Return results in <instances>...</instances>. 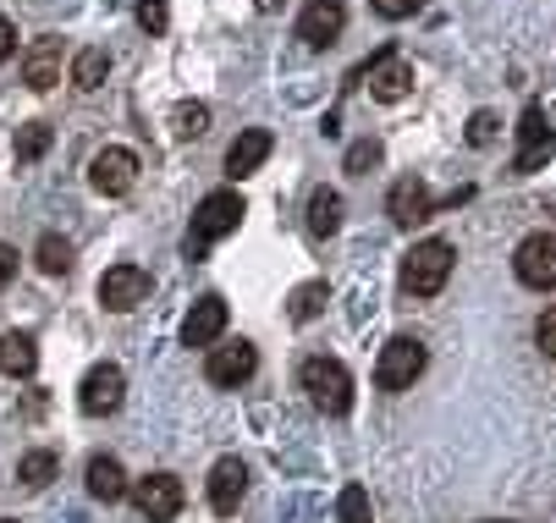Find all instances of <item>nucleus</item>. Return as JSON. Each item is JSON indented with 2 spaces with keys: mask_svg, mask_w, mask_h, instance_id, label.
I'll return each mask as SVG.
<instances>
[{
  "mask_svg": "<svg viewBox=\"0 0 556 523\" xmlns=\"http://www.w3.org/2000/svg\"><path fill=\"white\" fill-rule=\"evenodd\" d=\"M243 215H249V204H243V193H237V188L204 193L199 209H193V227H188V259H204L210 243L231 238L237 227H243Z\"/></svg>",
  "mask_w": 556,
  "mask_h": 523,
  "instance_id": "f257e3e1",
  "label": "nucleus"
},
{
  "mask_svg": "<svg viewBox=\"0 0 556 523\" xmlns=\"http://www.w3.org/2000/svg\"><path fill=\"white\" fill-rule=\"evenodd\" d=\"M298 386L308 392V403H314V408L331 413V419H342V413L353 408V375H348V363H342V358H326V353L303 358Z\"/></svg>",
  "mask_w": 556,
  "mask_h": 523,
  "instance_id": "f03ea898",
  "label": "nucleus"
},
{
  "mask_svg": "<svg viewBox=\"0 0 556 523\" xmlns=\"http://www.w3.org/2000/svg\"><path fill=\"white\" fill-rule=\"evenodd\" d=\"M452 243L446 238H430V243H414L408 254H403V292H414V297H435L446 281H452Z\"/></svg>",
  "mask_w": 556,
  "mask_h": 523,
  "instance_id": "7ed1b4c3",
  "label": "nucleus"
},
{
  "mask_svg": "<svg viewBox=\"0 0 556 523\" xmlns=\"http://www.w3.org/2000/svg\"><path fill=\"white\" fill-rule=\"evenodd\" d=\"M425 363H430V353H425L419 336H391L375 358V386L380 392H408L425 375Z\"/></svg>",
  "mask_w": 556,
  "mask_h": 523,
  "instance_id": "20e7f679",
  "label": "nucleus"
},
{
  "mask_svg": "<svg viewBox=\"0 0 556 523\" xmlns=\"http://www.w3.org/2000/svg\"><path fill=\"white\" fill-rule=\"evenodd\" d=\"M513 276L534 292H551L556 286V232H529L513 248Z\"/></svg>",
  "mask_w": 556,
  "mask_h": 523,
  "instance_id": "39448f33",
  "label": "nucleus"
},
{
  "mask_svg": "<svg viewBox=\"0 0 556 523\" xmlns=\"http://www.w3.org/2000/svg\"><path fill=\"white\" fill-rule=\"evenodd\" d=\"M122 397H127V375H122V363H94L89 375H84V386H77V408H84L89 419L116 413V408H122Z\"/></svg>",
  "mask_w": 556,
  "mask_h": 523,
  "instance_id": "423d86ee",
  "label": "nucleus"
},
{
  "mask_svg": "<svg viewBox=\"0 0 556 523\" xmlns=\"http://www.w3.org/2000/svg\"><path fill=\"white\" fill-rule=\"evenodd\" d=\"M182 501H188V490L177 474H149L132 485V507L143 512V523H172L182 512Z\"/></svg>",
  "mask_w": 556,
  "mask_h": 523,
  "instance_id": "0eeeda50",
  "label": "nucleus"
},
{
  "mask_svg": "<svg viewBox=\"0 0 556 523\" xmlns=\"http://www.w3.org/2000/svg\"><path fill=\"white\" fill-rule=\"evenodd\" d=\"M358 78L369 84V94L375 100H386V105H396V100H408V89H414V66L396 55L391 44L369 61V66H358Z\"/></svg>",
  "mask_w": 556,
  "mask_h": 523,
  "instance_id": "6e6552de",
  "label": "nucleus"
},
{
  "mask_svg": "<svg viewBox=\"0 0 556 523\" xmlns=\"http://www.w3.org/2000/svg\"><path fill=\"white\" fill-rule=\"evenodd\" d=\"M551 149H556V132H551L545 111H540V105H523V122H518V155H513V171H518V177L540 171V166L551 161Z\"/></svg>",
  "mask_w": 556,
  "mask_h": 523,
  "instance_id": "1a4fd4ad",
  "label": "nucleus"
},
{
  "mask_svg": "<svg viewBox=\"0 0 556 523\" xmlns=\"http://www.w3.org/2000/svg\"><path fill=\"white\" fill-rule=\"evenodd\" d=\"M254 369H260V347H254V342H231V347H210V358H204V381L231 392V386L254 381Z\"/></svg>",
  "mask_w": 556,
  "mask_h": 523,
  "instance_id": "9d476101",
  "label": "nucleus"
},
{
  "mask_svg": "<svg viewBox=\"0 0 556 523\" xmlns=\"http://www.w3.org/2000/svg\"><path fill=\"white\" fill-rule=\"evenodd\" d=\"M89 182H94V193H105V199L132 193V182H138V155H132V149H122V143L100 149V155L89 161Z\"/></svg>",
  "mask_w": 556,
  "mask_h": 523,
  "instance_id": "9b49d317",
  "label": "nucleus"
},
{
  "mask_svg": "<svg viewBox=\"0 0 556 523\" xmlns=\"http://www.w3.org/2000/svg\"><path fill=\"white\" fill-rule=\"evenodd\" d=\"M342 28H348V7H342V0H308V7L298 12V39L308 50H331L342 39Z\"/></svg>",
  "mask_w": 556,
  "mask_h": 523,
  "instance_id": "f8f14e48",
  "label": "nucleus"
},
{
  "mask_svg": "<svg viewBox=\"0 0 556 523\" xmlns=\"http://www.w3.org/2000/svg\"><path fill=\"white\" fill-rule=\"evenodd\" d=\"M441 204H435V193L425 188V177H396L391 188H386V215L396 220V227H419V220H430Z\"/></svg>",
  "mask_w": 556,
  "mask_h": 523,
  "instance_id": "ddd939ff",
  "label": "nucleus"
},
{
  "mask_svg": "<svg viewBox=\"0 0 556 523\" xmlns=\"http://www.w3.org/2000/svg\"><path fill=\"white\" fill-rule=\"evenodd\" d=\"M143 297H149V270H143V265H111V270L100 276V304H105L111 315H132Z\"/></svg>",
  "mask_w": 556,
  "mask_h": 523,
  "instance_id": "4468645a",
  "label": "nucleus"
},
{
  "mask_svg": "<svg viewBox=\"0 0 556 523\" xmlns=\"http://www.w3.org/2000/svg\"><path fill=\"white\" fill-rule=\"evenodd\" d=\"M270 149H276V138H270L265 127H243V132L231 138V149H226V177H231V182L254 177V171L270 161Z\"/></svg>",
  "mask_w": 556,
  "mask_h": 523,
  "instance_id": "2eb2a0df",
  "label": "nucleus"
},
{
  "mask_svg": "<svg viewBox=\"0 0 556 523\" xmlns=\"http://www.w3.org/2000/svg\"><path fill=\"white\" fill-rule=\"evenodd\" d=\"M243 496H249V463L243 458H220L210 469V507L220 518H231L237 507H243Z\"/></svg>",
  "mask_w": 556,
  "mask_h": 523,
  "instance_id": "dca6fc26",
  "label": "nucleus"
},
{
  "mask_svg": "<svg viewBox=\"0 0 556 523\" xmlns=\"http://www.w3.org/2000/svg\"><path fill=\"white\" fill-rule=\"evenodd\" d=\"M220 331H226V297L204 292L199 304L188 309V320H182V347H215Z\"/></svg>",
  "mask_w": 556,
  "mask_h": 523,
  "instance_id": "f3484780",
  "label": "nucleus"
},
{
  "mask_svg": "<svg viewBox=\"0 0 556 523\" xmlns=\"http://www.w3.org/2000/svg\"><path fill=\"white\" fill-rule=\"evenodd\" d=\"M23 84H28L34 94H45V89L61 84V39H34V44H28V55H23Z\"/></svg>",
  "mask_w": 556,
  "mask_h": 523,
  "instance_id": "a211bd4d",
  "label": "nucleus"
},
{
  "mask_svg": "<svg viewBox=\"0 0 556 523\" xmlns=\"http://www.w3.org/2000/svg\"><path fill=\"white\" fill-rule=\"evenodd\" d=\"M84 480H89V496H94V501H105V507H111V501H122V496H132L127 469H122L116 458H105V452H100V458H89Z\"/></svg>",
  "mask_w": 556,
  "mask_h": 523,
  "instance_id": "6ab92c4d",
  "label": "nucleus"
},
{
  "mask_svg": "<svg viewBox=\"0 0 556 523\" xmlns=\"http://www.w3.org/2000/svg\"><path fill=\"white\" fill-rule=\"evenodd\" d=\"M0 369L17 375V381H28L34 369H39V347H34L28 331H7V336H0Z\"/></svg>",
  "mask_w": 556,
  "mask_h": 523,
  "instance_id": "aec40b11",
  "label": "nucleus"
},
{
  "mask_svg": "<svg viewBox=\"0 0 556 523\" xmlns=\"http://www.w3.org/2000/svg\"><path fill=\"white\" fill-rule=\"evenodd\" d=\"M337 227H342V193L337 188H314V199H308V232L314 238H337Z\"/></svg>",
  "mask_w": 556,
  "mask_h": 523,
  "instance_id": "412c9836",
  "label": "nucleus"
},
{
  "mask_svg": "<svg viewBox=\"0 0 556 523\" xmlns=\"http://www.w3.org/2000/svg\"><path fill=\"white\" fill-rule=\"evenodd\" d=\"M105 78H111V55H105L100 44H89V50H77V55H72V89L94 94Z\"/></svg>",
  "mask_w": 556,
  "mask_h": 523,
  "instance_id": "4be33fe9",
  "label": "nucleus"
},
{
  "mask_svg": "<svg viewBox=\"0 0 556 523\" xmlns=\"http://www.w3.org/2000/svg\"><path fill=\"white\" fill-rule=\"evenodd\" d=\"M50 143H55V127H50V122H23V127H17V143H12V155H17V166H34Z\"/></svg>",
  "mask_w": 556,
  "mask_h": 523,
  "instance_id": "5701e85b",
  "label": "nucleus"
},
{
  "mask_svg": "<svg viewBox=\"0 0 556 523\" xmlns=\"http://www.w3.org/2000/svg\"><path fill=\"white\" fill-rule=\"evenodd\" d=\"M326 304H331V286H326V281H303V286L292 292V304H287V315H292L298 326H308V320L320 315Z\"/></svg>",
  "mask_w": 556,
  "mask_h": 523,
  "instance_id": "b1692460",
  "label": "nucleus"
},
{
  "mask_svg": "<svg viewBox=\"0 0 556 523\" xmlns=\"http://www.w3.org/2000/svg\"><path fill=\"white\" fill-rule=\"evenodd\" d=\"M55 469H61V458L45 452V446H34V452H23V463H17V480H23L28 490H45V485L55 480Z\"/></svg>",
  "mask_w": 556,
  "mask_h": 523,
  "instance_id": "393cba45",
  "label": "nucleus"
},
{
  "mask_svg": "<svg viewBox=\"0 0 556 523\" xmlns=\"http://www.w3.org/2000/svg\"><path fill=\"white\" fill-rule=\"evenodd\" d=\"M34 259H39V270H45V276H66V270H72V243H66V238H55V232H45V238H39V248H34Z\"/></svg>",
  "mask_w": 556,
  "mask_h": 523,
  "instance_id": "a878e982",
  "label": "nucleus"
},
{
  "mask_svg": "<svg viewBox=\"0 0 556 523\" xmlns=\"http://www.w3.org/2000/svg\"><path fill=\"white\" fill-rule=\"evenodd\" d=\"M172 132H177V138H204V132H210V105H199V100L177 105V116H172Z\"/></svg>",
  "mask_w": 556,
  "mask_h": 523,
  "instance_id": "bb28decb",
  "label": "nucleus"
},
{
  "mask_svg": "<svg viewBox=\"0 0 556 523\" xmlns=\"http://www.w3.org/2000/svg\"><path fill=\"white\" fill-rule=\"evenodd\" d=\"M337 518H342V523H369V518H375L369 490H364V485H348V490L337 496Z\"/></svg>",
  "mask_w": 556,
  "mask_h": 523,
  "instance_id": "cd10ccee",
  "label": "nucleus"
},
{
  "mask_svg": "<svg viewBox=\"0 0 556 523\" xmlns=\"http://www.w3.org/2000/svg\"><path fill=\"white\" fill-rule=\"evenodd\" d=\"M132 12H138V28L143 34H166L172 28V0H138Z\"/></svg>",
  "mask_w": 556,
  "mask_h": 523,
  "instance_id": "c85d7f7f",
  "label": "nucleus"
},
{
  "mask_svg": "<svg viewBox=\"0 0 556 523\" xmlns=\"http://www.w3.org/2000/svg\"><path fill=\"white\" fill-rule=\"evenodd\" d=\"M353 177H369L375 166H380V143L375 138H358V143H348V161H342Z\"/></svg>",
  "mask_w": 556,
  "mask_h": 523,
  "instance_id": "c756f323",
  "label": "nucleus"
},
{
  "mask_svg": "<svg viewBox=\"0 0 556 523\" xmlns=\"http://www.w3.org/2000/svg\"><path fill=\"white\" fill-rule=\"evenodd\" d=\"M419 7H425V0H369V12L386 17V23H403V17H414Z\"/></svg>",
  "mask_w": 556,
  "mask_h": 523,
  "instance_id": "7c9ffc66",
  "label": "nucleus"
},
{
  "mask_svg": "<svg viewBox=\"0 0 556 523\" xmlns=\"http://www.w3.org/2000/svg\"><path fill=\"white\" fill-rule=\"evenodd\" d=\"M468 143H473V149H491V143H496V116H491V111H473V122H468Z\"/></svg>",
  "mask_w": 556,
  "mask_h": 523,
  "instance_id": "2f4dec72",
  "label": "nucleus"
},
{
  "mask_svg": "<svg viewBox=\"0 0 556 523\" xmlns=\"http://www.w3.org/2000/svg\"><path fill=\"white\" fill-rule=\"evenodd\" d=\"M534 342H540V353H545V358H556V304L534 320Z\"/></svg>",
  "mask_w": 556,
  "mask_h": 523,
  "instance_id": "473e14b6",
  "label": "nucleus"
},
{
  "mask_svg": "<svg viewBox=\"0 0 556 523\" xmlns=\"http://www.w3.org/2000/svg\"><path fill=\"white\" fill-rule=\"evenodd\" d=\"M12 276H17V248H12V243H0V292L12 286Z\"/></svg>",
  "mask_w": 556,
  "mask_h": 523,
  "instance_id": "72a5a7b5",
  "label": "nucleus"
},
{
  "mask_svg": "<svg viewBox=\"0 0 556 523\" xmlns=\"http://www.w3.org/2000/svg\"><path fill=\"white\" fill-rule=\"evenodd\" d=\"M12 55H17V28L0 17V61H12Z\"/></svg>",
  "mask_w": 556,
  "mask_h": 523,
  "instance_id": "f704fd0d",
  "label": "nucleus"
},
{
  "mask_svg": "<svg viewBox=\"0 0 556 523\" xmlns=\"http://www.w3.org/2000/svg\"><path fill=\"white\" fill-rule=\"evenodd\" d=\"M281 7V0H260V12H276Z\"/></svg>",
  "mask_w": 556,
  "mask_h": 523,
  "instance_id": "c9c22d12",
  "label": "nucleus"
},
{
  "mask_svg": "<svg viewBox=\"0 0 556 523\" xmlns=\"http://www.w3.org/2000/svg\"><path fill=\"white\" fill-rule=\"evenodd\" d=\"M0 523H12V518H0Z\"/></svg>",
  "mask_w": 556,
  "mask_h": 523,
  "instance_id": "e433bc0d",
  "label": "nucleus"
},
{
  "mask_svg": "<svg viewBox=\"0 0 556 523\" xmlns=\"http://www.w3.org/2000/svg\"><path fill=\"white\" fill-rule=\"evenodd\" d=\"M491 523H496V518H491Z\"/></svg>",
  "mask_w": 556,
  "mask_h": 523,
  "instance_id": "4c0bfd02",
  "label": "nucleus"
}]
</instances>
